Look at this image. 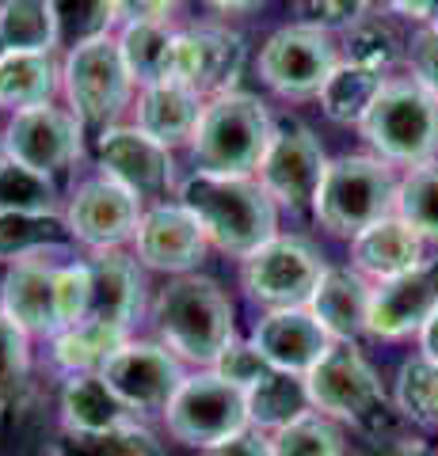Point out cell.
I'll return each instance as SVG.
<instances>
[{"label": "cell", "mask_w": 438, "mask_h": 456, "mask_svg": "<svg viewBox=\"0 0 438 456\" xmlns=\"http://www.w3.org/2000/svg\"><path fill=\"white\" fill-rule=\"evenodd\" d=\"M305 392L313 411L328 415L332 422H351L377 449L412 437L404 430L412 422L401 415L397 403H389L381 377L355 342H332V350L305 373Z\"/></svg>", "instance_id": "1"}, {"label": "cell", "mask_w": 438, "mask_h": 456, "mask_svg": "<svg viewBox=\"0 0 438 456\" xmlns=\"http://www.w3.org/2000/svg\"><path fill=\"white\" fill-rule=\"evenodd\" d=\"M179 206L199 221L210 248L233 259H248L271 236H278V202L260 187L256 175H202L179 183Z\"/></svg>", "instance_id": "2"}, {"label": "cell", "mask_w": 438, "mask_h": 456, "mask_svg": "<svg viewBox=\"0 0 438 456\" xmlns=\"http://www.w3.org/2000/svg\"><path fill=\"white\" fill-rule=\"evenodd\" d=\"M153 327L179 362L210 369L218 354L236 338V312L229 293L214 278L179 274L157 293Z\"/></svg>", "instance_id": "3"}, {"label": "cell", "mask_w": 438, "mask_h": 456, "mask_svg": "<svg viewBox=\"0 0 438 456\" xmlns=\"http://www.w3.org/2000/svg\"><path fill=\"white\" fill-rule=\"evenodd\" d=\"M278 126L263 99L248 92H221L206 99L191 137V160L202 175H256Z\"/></svg>", "instance_id": "4"}, {"label": "cell", "mask_w": 438, "mask_h": 456, "mask_svg": "<svg viewBox=\"0 0 438 456\" xmlns=\"http://www.w3.org/2000/svg\"><path fill=\"white\" fill-rule=\"evenodd\" d=\"M397 187L401 179L381 156H339L328 160V171L317 187L313 217L332 236L355 240L362 228L397 213Z\"/></svg>", "instance_id": "5"}, {"label": "cell", "mask_w": 438, "mask_h": 456, "mask_svg": "<svg viewBox=\"0 0 438 456\" xmlns=\"http://www.w3.org/2000/svg\"><path fill=\"white\" fill-rule=\"evenodd\" d=\"M359 130L381 160L419 167L438 152V95L412 77L385 80Z\"/></svg>", "instance_id": "6"}, {"label": "cell", "mask_w": 438, "mask_h": 456, "mask_svg": "<svg viewBox=\"0 0 438 456\" xmlns=\"http://www.w3.org/2000/svg\"><path fill=\"white\" fill-rule=\"evenodd\" d=\"M62 92L69 99V110L84 126H95V130L115 126L122 110L134 103V80L126 73V61L119 53V38L100 35L65 50Z\"/></svg>", "instance_id": "7"}, {"label": "cell", "mask_w": 438, "mask_h": 456, "mask_svg": "<svg viewBox=\"0 0 438 456\" xmlns=\"http://www.w3.org/2000/svg\"><path fill=\"white\" fill-rule=\"evenodd\" d=\"M164 426L179 445L210 449L218 441L248 430V395L221 380L214 369H199L194 377L179 384L172 403L164 407Z\"/></svg>", "instance_id": "8"}, {"label": "cell", "mask_w": 438, "mask_h": 456, "mask_svg": "<svg viewBox=\"0 0 438 456\" xmlns=\"http://www.w3.org/2000/svg\"><path fill=\"white\" fill-rule=\"evenodd\" d=\"M320 251L302 236H271L248 259H240V285L256 305L271 308H302L309 305L317 281L324 274Z\"/></svg>", "instance_id": "9"}, {"label": "cell", "mask_w": 438, "mask_h": 456, "mask_svg": "<svg viewBox=\"0 0 438 456\" xmlns=\"http://www.w3.org/2000/svg\"><path fill=\"white\" fill-rule=\"evenodd\" d=\"M343 61L328 31L309 23H290L275 31L260 50V77L282 99H313L324 80Z\"/></svg>", "instance_id": "10"}, {"label": "cell", "mask_w": 438, "mask_h": 456, "mask_svg": "<svg viewBox=\"0 0 438 456\" xmlns=\"http://www.w3.org/2000/svg\"><path fill=\"white\" fill-rule=\"evenodd\" d=\"M8 160L23 164L42 175H58L73 167L84 152V122L69 107L42 103L27 110H12L4 126Z\"/></svg>", "instance_id": "11"}, {"label": "cell", "mask_w": 438, "mask_h": 456, "mask_svg": "<svg viewBox=\"0 0 438 456\" xmlns=\"http://www.w3.org/2000/svg\"><path fill=\"white\" fill-rule=\"evenodd\" d=\"M100 377L134 415H157V411L164 415V407L172 403L179 384L187 380L183 362L164 342H134V338L115 350V358L103 365Z\"/></svg>", "instance_id": "12"}, {"label": "cell", "mask_w": 438, "mask_h": 456, "mask_svg": "<svg viewBox=\"0 0 438 456\" xmlns=\"http://www.w3.org/2000/svg\"><path fill=\"white\" fill-rule=\"evenodd\" d=\"M141 213L145 209H141L137 194L119 187L115 179L95 175V179H84L73 191L62 217L77 244L92 248V251H111V248H122L134 240Z\"/></svg>", "instance_id": "13"}, {"label": "cell", "mask_w": 438, "mask_h": 456, "mask_svg": "<svg viewBox=\"0 0 438 456\" xmlns=\"http://www.w3.org/2000/svg\"><path fill=\"white\" fill-rule=\"evenodd\" d=\"M324 171H328V156H324L317 134L302 122H290V126H278L275 130V141L263 156L256 179L278 206L313 209Z\"/></svg>", "instance_id": "14"}, {"label": "cell", "mask_w": 438, "mask_h": 456, "mask_svg": "<svg viewBox=\"0 0 438 456\" xmlns=\"http://www.w3.org/2000/svg\"><path fill=\"white\" fill-rule=\"evenodd\" d=\"M244 38L229 27H187V31H176L172 80L187 84L202 99H214L236 88L240 73H244Z\"/></svg>", "instance_id": "15"}, {"label": "cell", "mask_w": 438, "mask_h": 456, "mask_svg": "<svg viewBox=\"0 0 438 456\" xmlns=\"http://www.w3.org/2000/svg\"><path fill=\"white\" fill-rule=\"evenodd\" d=\"M92 156H95L100 175L115 179L119 187L137 194L141 202L164 194L176 179L172 149L157 145V141L145 137L137 126H107V130H100L95 134Z\"/></svg>", "instance_id": "16"}, {"label": "cell", "mask_w": 438, "mask_h": 456, "mask_svg": "<svg viewBox=\"0 0 438 456\" xmlns=\"http://www.w3.org/2000/svg\"><path fill=\"white\" fill-rule=\"evenodd\" d=\"M210 251V240L202 236L199 221L179 202H161L141 213L134 232V255L145 270L157 274H194Z\"/></svg>", "instance_id": "17"}, {"label": "cell", "mask_w": 438, "mask_h": 456, "mask_svg": "<svg viewBox=\"0 0 438 456\" xmlns=\"http://www.w3.org/2000/svg\"><path fill=\"white\" fill-rule=\"evenodd\" d=\"M438 308V263H427L412 274H397L374 281L370 293V323L366 335L381 342H401L419 335V327Z\"/></svg>", "instance_id": "18"}, {"label": "cell", "mask_w": 438, "mask_h": 456, "mask_svg": "<svg viewBox=\"0 0 438 456\" xmlns=\"http://www.w3.org/2000/svg\"><path fill=\"white\" fill-rule=\"evenodd\" d=\"M252 342L278 373L305 377L324 354L332 350V335L317 323V316L302 308H271L252 327Z\"/></svg>", "instance_id": "19"}, {"label": "cell", "mask_w": 438, "mask_h": 456, "mask_svg": "<svg viewBox=\"0 0 438 456\" xmlns=\"http://www.w3.org/2000/svg\"><path fill=\"white\" fill-rule=\"evenodd\" d=\"M58 266L38 255V259L12 263L0 281V308L8 320H16L31 338H54L62 331L58 320Z\"/></svg>", "instance_id": "20"}, {"label": "cell", "mask_w": 438, "mask_h": 456, "mask_svg": "<svg viewBox=\"0 0 438 456\" xmlns=\"http://www.w3.org/2000/svg\"><path fill=\"white\" fill-rule=\"evenodd\" d=\"M88 278H92L88 320L115 323L130 331L134 320L141 316V308H145V278H141L137 255H126L122 248L92 251Z\"/></svg>", "instance_id": "21"}, {"label": "cell", "mask_w": 438, "mask_h": 456, "mask_svg": "<svg viewBox=\"0 0 438 456\" xmlns=\"http://www.w3.org/2000/svg\"><path fill=\"white\" fill-rule=\"evenodd\" d=\"M351 263H355L362 278H374V281L412 274V270L427 266V240L393 213V217H381L377 224L362 228L351 240Z\"/></svg>", "instance_id": "22"}, {"label": "cell", "mask_w": 438, "mask_h": 456, "mask_svg": "<svg viewBox=\"0 0 438 456\" xmlns=\"http://www.w3.org/2000/svg\"><path fill=\"white\" fill-rule=\"evenodd\" d=\"M370 293L374 285L355 266H328L305 308L332 335V342H355L366 335V323H370Z\"/></svg>", "instance_id": "23"}, {"label": "cell", "mask_w": 438, "mask_h": 456, "mask_svg": "<svg viewBox=\"0 0 438 456\" xmlns=\"http://www.w3.org/2000/svg\"><path fill=\"white\" fill-rule=\"evenodd\" d=\"M202 107L206 99L187 88L179 80H161V84H149V88L137 92V130L153 137L157 145L164 149H176V145H191L194 137V126L202 118Z\"/></svg>", "instance_id": "24"}, {"label": "cell", "mask_w": 438, "mask_h": 456, "mask_svg": "<svg viewBox=\"0 0 438 456\" xmlns=\"http://www.w3.org/2000/svg\"><path fill=\"white\" fill-rule=\"evenodd\" d=\"M62 88V65L54 50H4L0 53V110H27L54 103Z\"/></svg>", "instance_id": "25"}, {"label": "cell", "mask_w": 438, "mask_h": 456, "mask_svg": "<svg viewBox=\"0 0 438 456\" xmlns=\"http://www.w3.org/2000/svg\"><path fill=\"white\" fill-rule=\"evenodd\" d=\"M130 342V331L115 323H95L84 320L73 327H62L50 338V362L65 377H84V373H103V365L115 358V350Z\"/></svg>", "instance_id": "26"}, {"label": "cell", "mask_w": 438, "mask_h": 456, "mask_svg": "<svg viewBox=\"0 0 438 456\" xmlns=\"http://www.w3.org/2000/svg\"><path fill=\"white\" fill-rule=\"evenodd\" d=\"M137 422V415L122 399L107 388L100 373L69 377L62 388V430H80V434H100L115 430V426Z\"/></svg>", "instance_id": "27"}, {"label": "cell", "mask_w": 438, "mask_h": 456, "mask_svg": "<svg viewBox=\"0 0 438 456\" xmlns=\"http://www.w3.org/2000/svg\"><path fill=\"white\" fill-rule=\"evenodd\" d=\"M119 53L126 61L134 88L172 80V53H176V31L168 23H122L119 31Z\"/></svg>", "instance_id": "28"}, {"label": "cell", "mask_w": 438, "mask_h": 456, "mask_svg": "<svg viewBox=\"0 0 438 456\" xmlns=\"http://www.w3.org/2000/svg\"><path fill=\"white\" fill-rule=\"evenodd\" d=\"M385 73H374V69H362L355 61H339L335 73L324 80L320 88V110L328 114L335 126H362V118L370 114L374 99L385 88Z\"/></svg>", "instance_id": "29"}, {"label": "cell", "mask_w": 438, "mask_h": 456, "mask_svg": "<svg viewBox=\"0 0 438 456\" xmlns=\"http://www.w3.org/2000/svg\"><path fill=\"white\" fill-rule=\"evenodd\" d=\"M65 217L58 213H16L0 209V263L38 259L46 251H65Z\"/></svg>", "instance_id": "30"}, {"label": "cell", "mask_w": 438, "mask_h": 456, "mask_svg": "<svg viewBox=\"0 0 438 456\" xmlns=\"http://www.w3.org/2000/svg\"><path fill=\"white\" fill-rule=\"evenodd\" d=\"M343 61L389 73V69L408 61V38L389 20V12H366L351 31H343Z\"/></svg>", "instance_id": "31"}, {"label": "cell", "mask_w": 438, "mask_h": 456, "mask_svg": "<svg viewBox=\"0 0 438 456\" xmlns=\"http://www.w3.org/2000/svg\"><path fill=\"white\" fill-rule=\"evenodd\" d=\"M248 395V419L256 430L275 434L282 430L286 422L302 419L305 411H313L309 403V392H305V377H293V373H278L271 369L256 388L244 392Z\"/></svg>", "instance_id": "32"}, {"label": "cell", "mask_w": 438, "mask_h": 456, "mask_svg": "<svg viewBox=\"0 0 438 456\" xmlns=\"http://www.w3.org/2000/svg\"><path fill=\"white\" fill-rule=\"evenodd\" d=\"M50 456H164V445L141 422H126V426L100 430V434L62 430Z\"/></svg>", "instance_id": "33"}, {"label": "cell", "mask_w": 438, "mask_h": 456, "mask_svg": "<svg viewBox=\"0 0 438 456\" xmlns=\"http://www.w3.org/2000/svg\"><path fill=\"white\" fill-rule=\"evenodd\" d=\"M393 403L401 415L423 426V430H438V362L423 358H408L397 369V388H393Z\"/></svg>", "instance_id": "34"}, {"label": "cell", "mask_w": 438, "mask_h": 456, "mask_svg": "<svg viewBox=\"0 0 438 456\" xmlns=\"http://www.w3.org/2000/svg\"><path fill=\"white\" fill-rule=\"evenodd\" d=\"M4 50H58L46 0H0V53Z\"/></svg>", "instance_id": "35"}, {"label": "cell", "mask_w": 438, "mask_h": 456, "mask_svg": "<svg viewBox=\"0 0 438 456\" xmlns=\"http://www.w3.org/2000/svg\"><path fill=\"white\" fill-rule=\"evenodd\" d=\"M54 31H58V46L73 50L88 38L111 35L119 23V0H46Z\"/></svg>", "instance_id": "36"}, {"label": "cell", "mask_w": 438, "mask_h": 456, "mask_svg": "<svg viewBox=\"0 0 438 456\" xmlns=\"http://www.w3.org/2000/svg\"><path fill=\"white\" fill-rule=\"evenodd\" d=\"M397 217L412 224L427 244H438V160L408 167L397 187Z\"/></svg>", "instance_id": "37"}, {"label": "cell", "mask_w": 438, "mask_h": 456, "mask_svg": "<svg viewBox=\"0 0 438 456\" xmlns=\"http://www.w3.org/2000/svg\"><path fill=\"white\" fill-rule=\"evenodd\" d=\"M271 449L275 456H347V441L328 415L305 411L302 419L271 434Z\"/></svg>", "instance_id": "38"}, {"label": "cell", "mask_w": 438, "mask_h": 456, "mask_svg": "<svg viewBox=\"0 0 438 456\" xmlns=\"http://www.w3.org/2000/svg\"><path fill=\"white\" fill-rule=\"evenodd\" d=\"M31 384V335L0 308V411L23 403Z\"/></svg>", "instance_id": "39"}, {"label": "cell", "mask_w": 438, "mask_h": 456, "mask_svg": "<svg viewBox=\"0 0 438 456\" xmlns=\"http://www.w3.org/2000/svg\"><path fill=\"white\" fill-rule=\"evenodd\" d=\"M0 209L16 213H58V187L54 175H42L23 164H4L0 167Z\"/></svg>", "instance_id": "40"}, {"label": "cell", "mask_w": 438, "mask_h": 456, "mask_svg": "<svg viewBox=\"0 0 438 456\" xmlns=\"http://www.w3.org/2000/svg\"><path fill=\"white\" fill-rule=\"evenodd\" d=\"M210 369H214L221 380H229L233 388H240V392H252L267 373H271V365H267V358L256 350V342L252 338H233L229 346L218 354V362Z\"/></svg>", "instance_id": "41"}, {"label": "cell", "mask_w": 438, "mask_h": 456, "mask_svg": "<svg viewBox=\"0 0 438 456\" xmlns=\"http://www.w3.org/2000/svg\"><path fill=\"white\" fill-rule=\"evenodd\" d=\"M88 301H92L88 263H62L58 266V320H62V327L88 320Z\"/></svg>", "instance_id": "42"}, {"label": "cell", "mask_w": 438, "mask_h": 456, "mask_svg": "<svg viewBox=\"0 0 438 456\" xmlns=\"http://www.w3.org/2000/svg\"><path fill=\"white\" fill-rule=\"evenodd\" d=\"M370 4L366 0H298V16L309 27H320V31H351Z\"/></svg>", "instance_id": "43"}, {"label": "cell", "mask_w": 438, "mask_h": 456, "mask_svg": "<svg viewBox=\"0 0 438 456\" xmlns=\"http://www.w3.org/2000/svg\"><path fill=\"white\" fill-rule=\"evenodd\" d=\"M408 65H412V80H419L431 95H438V27H423L408 42Z\"/></svg>", "instance_id": "44"}, {"label": "cell", "mask_w": 438, "mask_h": 456, "mask_svg": "<svg viewBox=\"0 0 438 456\" xmlns=\"http://www.w3.org/2000/svg\"><path fill=\"white\" fill-rule=\"evenodd\" d=\"M202 456H275V449H271V434L248 426V430H240L233 437L218 441V445L202 449Z\"/></svg>", "instance_id": "45"}, {"label": "cell", "mask_w": 438, "mask_h": 456, "mask_svg": "<svg viewBox=\"0 0 438 456\" xmlns=\"http://www.w3.org/2000/svg\"><path fill=\"white\" fill-rule=\"evenodd\" d=\"M176 0H119V27L122 23H168Z\"/></svg>", "instance_id": "46"}, {"label": "cell", "mask_w": 438, "mask_h": 456, "mask_svg": "<svg viewBox=\"0 0 438 456\" xmlns=\"http://www.w3.org/2000/svg\"><path fill=\"white\" fill-rule=\"evenodd\" d=\"M370 12H389V16H401L408 23H431V0H366Z\"/></svg>", "instance_id": "47"}, {"label": "cell", "mask_w": 438, "mask_h": 456, "mask_svg": "<svg viewBox=\"0 0 438 456\" xmlns=\"http://www.w3.org/2000/svg\"><path fill=\"white\" fill-rule=\"evenodd\" d=\"M419 354L423 358H431V362H438V308L431 312V320L419 327Z\"/></svg>", "instance_id": "48"}, {"label": "cell", "mask_w": 438, "mask_h": 456, "mask_svg": "<svg viewBox=\"0 0 438 456\" xmlns=\"http://www.w3.org/2000/svg\"><path fill=\"white\" fill-rule=\"evenodd\" d=\"M381 456H438V452H431L419 437H404L393 441V445H381Z\"/></svg>", "instance_id": "49"}, {"label": "cell", "mask_w": 438, "mask_h": 456, "mask_svg": "<svg viewBox=\"0 0 438 456\" xmlns=\"http://www.w3.org/2000/svg\"><path fill=\"white\" fill-rule=\"evenodd\" d=\"M202 4L214 12H252V8H260L263 0H202Z\"/></svg>", "instance_id": "50"}, {"label": "cell", "mask_w": 438, "mask_h": 456, "mask_svg": "<svg viewBox=\"0 0 438 456\" xmlns=\"http://www.w3.org/2000/svg\"><path fill=\"white\" fill-rule=\"evenodd\" d=\"M8 164V145H4V134H0V167Z\"/></svg>", "instance_id": "51"}, {"label": "cell", "mask_w": 438, "mask_h": 456, "mask_svg": "<svg viewBox=\"0 0 438 456\" xmlns=\"http://www.w3.org/2000/svg\"><path fill=\"white\" fill-rule=\"evenodd\" d=\"M427 27H438V0H431V23Z\"/></svg>", "instance_id": "52"}]
</instances>
